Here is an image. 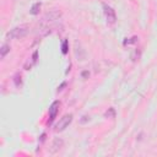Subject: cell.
Segmentation results:
<instances>
[{
  "label": "cell",
  "mask_w": 157,
  "mask_h": 157,
  "mask_svg": "<svg viewBox=\"0 0 157 157\" xmlns=\"http://www.w3.org/2000/svg\"><path fill=\"white\" fill-rule=\"evenodd\" d=\"M61 146H63V140H60V139H55V140H54V142H53V146H52V147H53V148H52V151H53V152H55V151H57V150H59Z\"/></svg>",
  "instance_id": "obj_8"
},
{
  "label": "cell",
  "mask_w": 157,
  "mask_h": 157,
  "mask_svg": "<svg viewBox=\"0 0 157 157\" xmlns=\"http://www.w3.org/2000/svg\"><path fill=\"white\" fill-rule=\"evenodd\" d=\"M39 10H41V3H35L30 10V13L32 15H38L39 14Z\"/></svg>",
  "instance_id": "obj_7"
},
{
  "label": "cell",
  "mask_w": 157,
  "mask_h": 157,
  "mask_svg": "<svg viewBox=\"0 0 157 157\" xmlns=\"http://www.w3.org/2000/svg\"><path fill=\"white\" fill-rule=\"evenodd\" d=\"M60 15H61L60 11H50V13H48V14L43 17V21H44V22H52V21H55V20H58V19L60 17Z\"/></svg>",
  "instance_id": "obj_5"
},
{
  "label": "cell",
  "mask_w": 157,
  "mask_h": 157,
  "mask_svg": "<svg viewBox=\"0 0 157 157\" xmlns=\"http://www.w3.org/2000/svg\"><path fill=\"white\" fill-rule=\"evenodd\" d=\"M89 120H90V117H87V115H84V117H82V119H81L80 122H81V124H85V123H87Z\"/></svg>",
  "instance_id": "obj_12"
},
{
  "label": "cell",
  "mask_w": 157,
  "mask_h": 157,
  "mask_svg": "<svg viewBox=\"0 0 157 157\" xmlns=\"http://www.w3.org/2000/svg\"><path fill=\"white\" fill-rule=\"evenodd\" d=\"M137 41V37H133V38H130L129 41H124V44H133V43H135Z\"/></svg>",
  "instance_id": "obj_11"
},
{
  "label": "cell",
  "mask_w": 157,
  "mask_h": 157,
  "mask_svg": "<svg viewBox=\"0 0 157 157\" xmlns=\"http://www.w3.org/2000/svg\"><path fill=\"white\" fill-rule=\"evenodd\" d=\"M59 106H60V102L59 101H54L50 104V107H49V122H48V124H52L53 120L55 119V117H57V114L59 112Z\"/></svg>",
  "instance_id": "obj_4"
},
{
  "label": "cell",
  "mask_w": 157,
  "mask_h": 157,
  "mask_svg": "<svg viewBox=\"0 0 157 157\" xmlns=\"http://www.w3.org/2000/svg\"><path fill=\"white\" fill-rule=\"evenodd\" d=\"M27 33H28V30L26 27H15L10 32H8L6 37L9 39H20L22 37H25Z\"/></svg>",
  "instance_id": "obj_1"
},
{
  "label": "cell",
  "mask_w": 157,
  "mask_h": 157,
  "mask_svg": "<svg viewBox=\"0 0 157 157\" xmlns=\"http://www.w3.org/2000/svg\"><path fill=\"white\" fill-rule=\"evenodd\" d=\"M10 52V46L9 44H3L2 46V49H0V57H2V59L5 58V55Z\"/></svg>",
  "instance_id": "obj_6"
},
{
  "label": "cell",
  "mask_w": 157,
  "mask_h": 157,
  "mask_svg": "<svg viewBox=\"0 0 157 157\" xmlns=\"http://www.w3.org/2000/svg\"><path fill=\"white\" fill-rule=\"evenodd\" d=\"M104 117H106V118H114V117H115V111H114V108H108V111L104 113Z\"/></svg>",
  "instance_id": "obj_9"
},
{
  "label": "cell",
  "mask_w": 157,
  "mask_h": 157,
  "mask_svg": "<svg viewBox=\"0 0 157 157\" xmlns=\"http://www.w3.org/2000/svg\"><path fill=\"white\" fill-rule=\"evenodd\" d=\"M103 11H104V15H106V19H107V22L109 25H113L115 24L117 21V15H115V11L113 8H111L109 5L107 4H103Z\"/></svg>",
  "instance_id": "obj_2"
},
{
  "label": "cell",
  "mask_w": 157,
  "mask_h": 157,
  "mask_svg": "<svg viewBox=\"0 0 157 157\" xmlns=\"http://www.w3.org/2000/svg\"><path fill=\"white\" fill-rule=\"evenodd\" d=\"M72 122V114H66V115H64L60 120H59V123L57 124V131H63L65 128H68L69 126V124Z\"/></svg>",
  "instance_id": "obj_3"
},
{
  "label": "cell",
  "mask_w": 157,
  "mask_h": 157,
  "mask_svg": "<svg viewBox=\"0 0 157 157\" xmlns=\"http://www.w3.org/2000/svg\"><path fill=\"white\" fill-rule=\"evenodd\" d=\"M89 76V71H84L82 72V77H87Z\"/></svg>",
  "instance_id": "obj_13"
},
{
  "label": "cell",
  "mask_w": 157,
  "mask_h": 157,
  "mask_svg": "<svg viewBox=\"0 0 157 157\" xmlns=\"http://www.w3.org/2000/svg\"><path fill=\"white\" fill-rule=\"evenodd\" d=\"M69 42H68V39H65L64 42H63V44H61V52H63V54H66L68 53V50H69Z\"/></svg>",
  "instance_id": "obj_10"
}]
</instances>
